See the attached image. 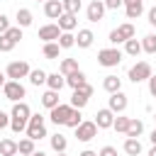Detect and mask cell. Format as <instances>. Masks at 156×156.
Returning <instances> with one entry per match:
<instances>
[{
  "label": "cell",
  "instance_id": "cell-52",
  "mask_svg": "<svg viewBox=\"0 0 156 156\" xmlns=\"http://www.w3.org/2000/svg\"><path fill=\"white\" fill-rule=\"evenodd\" d=\"M56 156H68V154H66V151H63V154H56Z\"/></svg>",
  "mask_w": 156,
  "mask_h": 156
},
{
  "label": "cell",
  "instance_id": "cell-50",
  "mask_svg": "<svg viewBox=\"0 0 156 156\" xmlns=\"http://www.w3.org/2000/svg\"><path fill=\"white\" fill-rule=\"evenodd\" d=\"M149 156H156V146H151V149H149Z\"/></svg>",
  "mask_w": 156,
  "mask_h": 156
},
{
  "label": "cell",
  "instance_id": "cell-25",
  "mask_svg": "<svg viewBox=\"0 0 156 156\" xmlns=\"http://www.w3.org/2000/svg\"><path fill=\"white\" fill-rule=\"evenodd\" d=\"M37 149H34V141L29 139V136H24V139H20L17 141V154L20 156H32Z\"/></svg>",
  "mask_w": 156,
  "mask_h": 156
},
{
  "label": "cell",
  "instance_id": "cell-42",
  "mask_svg": "<svg viewBox=\"0 0 156 156\" xmlns=\"http://www.w3.org/2000/svg\"><path fill=\"white\" fill-rule=\"evenodd\" d=\"M76 90H80V93H83V95H88V98H93V85H90V83H88V80H85V83H83V85H80V88H76Z\"/></svg>",
  "mask_w": 156,
  "mask_h": 156
},
{
  "label": "cell",
  "instance_id": "cell-2",
  "mask_svg": "<svg viewBox=\"0 0 156 156\" xmlns=\"http://www.w3.org/2000/svg\"><path fill=\"white\" fill-rule=\"evenodd\" d=\"M27 136L32 139V141H39V139H44L46 136V124H44V115H32L29 117V122H27Z\"/></svg>",
  "mask_w": 156,
  "mask_h": 156
},
{
  "label": "cell",
  "instance_id": "cell-36",
  "mask_svg": "<svg viewBox=\"0 0 156 156\" xmlns=\"http://www.w3.org/2000/svg\"><path fill=\"white\" fill-rule=\"evenodd\" d=\"M141 51L156 54V34H146V37L141 39Z\"/></svg>",
  "mask_w": 156,
  "mask_h": 156
},
{
  "label": "cell",
  "instance_id": "cell-10",
  "mask_svg": "<svg viewBox=\"0 0 156 156\" xmlns=\"http://www.w3.org/2000/svg\"><path fill=\"white\" fill-rule=\"evenodd\" d=\"M71 105H63V102H58L54 110H49V119L58 127V124H66V119H68V115H71Z\"/></svg>",
  "mask_w": 156,
  "mask_h": 156
},
{
  "label": "cell",
  "instance_id": "cell-14",
  "mask_svg": "<svg viewBox=\"0 0 156 156\" xmlns=\"http://www.w3.org/2000/svg\"><path fill=\"white\" fill-rule=\"evenodd\" d=\"M61 37V29H58V24H44V27H39V39L46 44V41H56Z\"/></svg>",
  "mask_w": 156,
  "mask_h": 156
},
{
  "label": "cell",
  "instance_id": "cell-20",
  "mask_svg": "<svg viewBox=\"0 0 156 156\" xmlns=\"http://www.w3.org/2000/svg\"><path fill=\"white\" fill-rule=\"evenodd\" d=\"M15 20H17V27H22V29H24V27H29V24H32V20H34V17H32V10L20 7V10L15 12Z\"/></svg>",
  "mask_w": 156,
  "mask_h": 156
},
{
  "label": "cell",
  "instance_id": "cell-31",
  "mask_svg": "<svg viewBox=\"0 0 156 156\" xmlns=\"http://www.w3.org/2000/svg\"><path fill=\"white\" fill-rule=\"evenodd\" d=\"M41 105H44L46 110H54V107L58 105V93H56V90H46V93L41 95Z\"/></svg>",
  "mask_w": 156,
  "mask_h": 156
},
{
  "label": "cell",
  "instance_id": "cell-35",
  "mask_svg": "<svg viewBox=\"0 0 156 156\" xmlns=\"http://www.w3.org/2000/svg\"><path fill=\"white\" fill-rule=\"evenodd\" d=\"M127 127H129V117H124V115H115L112 129H115V132H119V134H124V132H127Z\"/></svg>",
  "mask_w": 156,
  "mask_h": 156
},
{
  "label": "cell",
  "instance_id": "cell-44",
  "mask_svg": "<svg viewBox=\"0 0 156 156\" xmlns=\"http://www.w3.org/2000/svg\"><path fill=\"white\" fill-rule=\"evenodd\" d=\"M5 127H10V115L0 110V129H5Z\"/></svg>",
  "mask_w": 156,
  "mask_h": 156
},
{
  "label": "cell",
  "instance_id": "cell-32",
  "mask_svg": "<svg viewBox=\"0 0 156 156\" xmlns=\"http://www.w3.org/2000/svg\"><path fill=\"white\" fill-rule=\"evenodd\" d=\"M56 44L61 49H71V46H76V34L73 32H61V37L56 39Z\"/></svg>",
  "mask_w": 156,
  "mask_h": 156
},
{
  "label": "cell",
  "instance_id": "cell-8",
  "mask_svg": "<svg viewBox=\"0 0 156 156\" xmlns=\"http://www.w3.org/2000/svg\"><path fill=\"white\" fill-rule=\"evenodd\" d=\"M98 136V127L93 119H83L78 127H76V139L78 141H93Z\"/></svg>",
  "mask_w": 156,
  "mask_h": 156
},
{
  "label": "cell",
  "instance_id": "cell-23",
  "mask_svg": "<svg viewBox=\"0 0 156 156\" xmlns=\"http://www.w3.org/2000/svg\"><path fill=\"white\" fill-rule=\"evenodd\" d=\"M122 149H124V154L127 156H139L141 154V141L139 139H124V144H122Z\"/></svg>",
  "mask_w": 156,
  "mask_h": 156
},
{
  "label": "cell",
  "instance_id": "cell-27",
  "mask_svg": "<svg viewBox=\"0 0 156 156\" xmlns=\"http://www.w3.org/2000/svg\"><path fill=\"white\" fill-rule=\"evenodd\" d=\"M0 156H17V141L15 139H2L0 141Z\"/></svg>",
  "mask_w": 156,
  "mask_h": 156
},
{
  "label": "cell",
  "instance_id": "cell-4",
  "mask_svg": "<svg viewBox=\"0 0 156 156\" xmlns=\"http://www.w3.org/2000/svg\"><path fill=\"white\" fill-rule=\"evenodd\" d=\"M134 34H136L134 24H132V22H124V24H119L117 29H112V32H110V44H112V46L124 44L127 39H134Z\"/></svg>",
  "mask_w": 156,
  "mask_h": 156
},
{
  "label": "cell",
  "instance_id": "cell-7",
  "mask_svg": "<svg viewBox=\"0 0 156 156\" xmlns=\"http://www.w3.org/2000/svg\"><path fill=\"white\" fill-rule=\"evenodd\" d=\"M2 93H5V98H7L10 102H22V98L27 95V90H24V85H22L20 80H7V83L2 85Z\"/></svg>",
  "mask_w": 156,
  "mask_h": 156
},
{
  "label": "cell",
  "instance_id": "cell-54",
  "mask_svg": "<svg viewBox=\"0 0 156 156\" xmlns=\"http://www.w3.org/2000/svg\"><path fill=\"white\" fill-rule=\"evenodd\" d=\"M37 2H39V0H37ZM44 2H46V0H44Z\"/></svg>",
  "mask_w": 156,
  "mask_h": 156
},
{
  "label": "cell",
  "instance_id": "cell-39",
  "mask_svg": "<svg viewBox=\"0 0 156 156\" xmlns=\"http://www.w3.org/2000/svg\"><path fill=\"white\" fill-rule=\"evenodd\" d=\"M15 46H17L15 41H10V39L5 37V34H0V51H2V54H7V51H12Z\"/></svg>",
  "mask_w": 156,
  "mask_h": 156
},
{
  "label": "cell",
  "instance_id": "cell-43",
  "mask_svg": "<svg viewBox=\"0 0 156 156\" xmlns=\"http://www.w3.org/2000/svg\"><path fill=\"white\" fill-rule=\"evenodd\" d=\"M7 29H10V20H7L5 15H0V34H5Z\"/></svg>",
  "mask_w": 156,
  "mask_h": 156
},
{
  "label": "cell",
  "instance_id": "cell-1",
  "mask_svg": "<svg viewBox=\"0 0 156 156\" xmlns=\"http://www.w3.org/2000/svg\"><path fill=\"white\" fill-rule=\"evenodd\" d=\"M29 117H32L29 105H27L24 100H22V102H15V105H12V112H10V129H12L15 134L24 132V129H27Z\"/></svg>",
  "mask_w": 156,
  "mask_h": 156
},
{
  "label": "cell",
  "instance_id": "cell-37",
  "mask_svg": "<svg viewBox=\"0 0 156 156\" xmlns=\"http://www.w3.org/2000/svg\"><path fill=\"white\" fill-rule=\"evenodd\" d=\"M80 122H83V115H80V110H71V115H68V119H66V124H63V127H71V129H76Z\"/></svg>",
  "mask_w": 156,
  "mask_h": 156
},
{
  "label": "cell",
  "instance_id": "cell-15",
  "mask_svg": "<svg viewBox=\"0 0 156 156\" xmlns=\"http://www.w3.org/2000/svg\"><path fill=\"white\" fill-rule=\"evenodd\" d=\"M44 15H46L49 20H58V17L63 15L61 0H46V2H44Z\"/></svg>",
  "mask_w": 156,
  "mask_h": 156
},
{
  "label": "cell",
  "instance_id": "cell-53",
  "mask_svg": "<svg viewBox=\"0 0 156 156\" xmlns=\"http://www.w3.org/2000/svg\"><path fill=\"white\" fill-rule=\"evenodd\" d=\"M154 119H156V112H154Z\"/></svg>",
  "mask_w": 156,
  "mask_h": 156
},
{
  "label": "cell",
  "instance_id": "cell-5",
  "mask_svg": "<svg viewBox=\"0 0 156 156\" xmlns=\"http://www.w3.org/2000/svg\"><path fill=\"white\" fill-rule=\"evenodd\" d=\"M154 73H151V63L149 61H136L132 68H129V73H127V78L132 80V83H144V80H149Z\"/></svg>",
  "mask_w": 156,
  "mask_h": 156
},
{
  "label": "cell",
  "instance_id": "cell-6",
  "mask_svg": "<svg viewBox=\"0 0 156 156\" xmlns=\"http://www.w3.org/2000/svg\"><path fill=\"white\" fill-rule=\"evenodd\" d=\"M29 71H32V68H29L27 61H10L7 68H5V76H7L10 80H20V78H27Z\"/></svg>",
  "mask_w": 156,
  "mask_h": 156
},
{
  "label": "cell",
  "instance_id": "cell-48",
  "mask_svg": "<svg viewBox=\"0 0 156 156\" xmlns=\"http://www.w3.org/2000/svg\"><path fill=\"white\" fill-rule=\"evenodd\" d=\"M149 139H151V146H156V127H154V132L149 134Z\"/></svg>",
  "mask_w": 156,
  "mask_h": 156
},
{
  "label": "cell",
  "instance_id": "cell-18",
  "mask_svg": "<svg viewBox=\"0 0 156 156\" xmlns=\"http://www.w3.org/2000/svg\"><path fill=\"white\" fill-rule=\"evenodd\" d=\"M141 132H144V122H141V119H136V117H129V127H127L124 136H129V139H139V136H141Z\"/></svg>",
  "mask_w": 156,
  "mask_h": 156
},
{
  "label": "cell",
  "instance_id": "cell-29",
  "mask_svg": "<svg viewBox=\"0 0 156 156\" xmlns=\"http://www.w3.org/2000/svg\"><path fill=\"white\" fill-rule=\"evenodd\" d=\"M46 76H49L46 71H41V68H32L27 78H29L32 85H44V83H46Z\"/></svg>",
  "mask_w": 156,
  "mask_h": 156
},
{
  "label": "cell",
  "instance_id": "cell-49",
  "mask_svg": "<svg viewBox=\"0 0 156 156\" xmlns=\"http://www.w3.org/2000/svg\"><path fill=\"white\" fill-rule=\"evenodd\" d=\"M5 83H7V76H5V73H2V71H0V88H2V85H5Z\"/></svg>",
  "mask_w": 156,
  "mask_h": 156
},
{
  "label": "cell",
  "instance_id": "cell-9",
  "mask_svg": "<svg viewBox=\"0 0 156 156\" xmlns=\"http://www.w3.org/2000/svg\"><path fill=\"white\" fill-rule=\"evenodd\" d=\"M127 105H129V100H127V95H124L122 90L112 93V95H110V100H107V107H110L115 115H122V112L127 110Z\"/></svg>",
  "mask_w": 156,
  "mask_h": 156
},
{
  "label": "cell",
  "instance_id": "cell-12",
  "mask_svg": "<svg viewBox=\"0 0 156 156\" xmlns=\"http://www.w3.org/2000/svg\"><path fill=\"white\" fill-rule=\"evenodd\" d=\"M85 17H88V22H100V20L105 17V5H102V0H93V2L85 7Z\"/></svg>",
  "mask_w": 156,
  "mask_h": 156
},
{
  "label": "cell",
  "instance_id": "cell-38",
  "mask_svg": "<svg viewBox=\"0 0 156 156\" xmlns=\"http://www.w3.org/2000/svg\"><path fill=\"white\" fill-rule=\"evenodd\" d=\"M5 37H7L10 41H15V44H17V41L22 39V27H10V29L5 32Z\"/></svg>",
  "mask_w": 156,
  "mask_h": 156
},
{
  "label": "cell",
  "instance_id": "cell-41",
  "mask_svg": "<svg viewBox=\"0 0 156 156\" xmlns=\"http://www.w3.org/2000/svg\"><path fill=\"white\" fill-rule=\"evenodd\" d=\"M98 156H117V149H115V146H102V149L98 151Z\"/></svg>",
  "mask_w": 156,
  "mask_h": 156
},
{
  "label": "cell",
  "instance_id": "cell-45",
  "mask_svg": "<svg viewBox=\"0 0 156 156\" xmlns=\"http://www.w3.org/2000/svg\"><path fill=\"white\" fill-rule=\"evenodd\" d=\"M146 17H149V24H151V27H156V5L146 12Z\"/></svg>",
  "mask_w": 156,
  "mask_h": 156
},
{
  "label": "cell",
  "instance_id": "cell-11",
  "mask_svg": "<svg viewBox=\"0 0 156 156\" xmlns=\"http://www.w3.org/2000/svg\"><path fill=\"white\" fill-rule=\"evenodd\" d=\"M95 127L98 129H110L112 127V122H115V112L110 110V107H102V110H98L95 112Z\"/></svg>",
  "mask_w": 156,
  "mask_h": 156
},
{
  "label": "cell",
  "instance_id": "cell-19",
  "mask_svg": "<svg viewBox=\"0 0 156 156\" xmlns=\"http://www.w3.org/2000/svg\"><path fill=\"white\" fill-rule=\"evenodd\" d=\"M49 141H51V149H54L56 154H63V151H66V146H68V139H66L61 132L51 134V136H49Z\"/></svg>",
  "mask_w": 156,
  "mask_h": 156
},
{
  "label": "cell",
  "instance_id": "cell-26",
  "mask_svg": "<svg viewBox=\"0 0 156 156\" xmlns=\"http://www.w3.org/2000/svg\"><path fill=\"white\" fill-rule=\"evenodd\" d=\"M88 100H90L88 95H83L80 90H73V95H71V102H68V105H71L73 110H83V107L88 105Z\"/></svg>",
  "mask_w": 156,
  "mask_h": 156
},
{
  "label": "cell",
  "instance_id": "cell-22",
  "mask_svg": "<svg viewBox=\"0 0 156 156\" xmlns=\"http://www.w3.org/2000/svg\"><path fill=\"white\" fill-rule=\"evenodd\" d=\"M102 88L112 95V93H117V90H122V78H117V76H105V80H102Z\"/></svg>",
  "mask_w": 156,
  "mask_h": 156
},
{
  "label": "cell",
  "instance_id": "cell-46",
  "mask_svg": "<svg viewBox=\"0 0 156 156\" xmlns=\"http://www.w3.org/2000/svg\"><path fill=\"white\" fill-rule=\"evenodd\" d=\"M149 93H151V98H156V76L149 78Z\"/></svg>",
  "mask_w": 156,
  "mask_h": 156
},
{
  "label": "cell",
  "instance_id": "cell-16",
  "mask_svg": "<svg viewBox=\"0 0 156 156\" xmlns=\"http://www.w3.org/2000/svg\"><path fill=\"white\" fill-rule=\"evenodd\" d=\"M58 29L61 32H73L76 27H78V15H68V12H63L61 17H58Z\"/></svg>",
  "mask_w": 156,
  "mask_h": 156
},
{
  "label": "cell",
  "instance_id": "cell-17",
  "mask_svg": "<svg viewBox=\"0 0 156 156\" xmlns=\"http://www.w3.org/2000/svg\"><path fill=\"white\" fill-rule=\"evenodd\" d=\"M93 41H95L93 29H78V34H76V46L78 49H88V46H93Z\"/></svg>",
  "mask_w": 156,
  "mask_h": 156
},
{
  "label": "cell",
  "instance_id": "cell-34",
  "mask_svg": "<svg viewBox=\"0 0 156 156\" xmlns=\"http://www.w3.org/2000/svg\"><path fill=\"white\" fill-rule=\"evenodd\" d=\"M61 5H63V12H68V15H78L80 7H83V0H61Z\"/></svg>",
  "mask_w": 156,
  "mask_h": 156
},
{
  "label": "cell",
  "instance_id": "cell-33",
  "mask_svg": "<svg viewBox=\"0 0 156 156\" xmlns=\"http://www.w3.org/2000/svg\"><path fill=\"white\" fill-rule=\"evenodd\" d=\"M58 51H61V46H58L56 41H46V44L41 46V54H44L46 58H58Z\"/></svg>",
  "mask_w": 156,
  "mask_h": 156
},
{
  "label": "cell",
  "instance_id": "cell-55",
  "mask_svg": "<svg viewBox=\"0 0 156 156\" xmlns=\"http://www.w3.org/2000/svg\"><path fill=\"white\" fill-rule=\"evenodd\" d=\"M17 156H20V154H17Z\"/></svg>",
  "mask_w": 156,
  "mask_h": 156
},
{
  "label": "cell",
  "instance_id": "cell-13",
  "mask_svg": "<svg viewBox=\"0 0 156 156\" xmlns=\"http://www.w3.org/2000/svg\"><path fill=\"white\" fill-rule=\"evenodd\" d=\"M122 5L127 12V20H139L144 12V0H122Z\"/></svg>",
  "mask_w": 156,
  "mask_h": 156
},
{
  "label": "cell",
  "instance_id": "cell-40",
  "mask_svg": "<svg viewBox=\"0 0 156 156\" xmlns=\"http://www.w3.org/2000/svg\"><path fill=\"white\" fill-rule=\"evenodd\" d=\"M102 5H105V10H117V7H122V0H102Z\"/></svg>",
  "mask_w": 156,
  "mask_h": 156
},
{
  "label": "cell",
  "instance_id": "cell-28",
  "mask_svg": "<svg viewBox=\"0 0 156 156\" xmlns=\"http://www.w3.org/2000/svg\"><path fill=\"white\" fill-rule=\"evenodd\" d=\"M124 54L136 58V56L141 54V41H139V39H127V41H124Z\"/></svg>",
  "mask_w": 156,
  "mask_h": 156
},
{
  "label": "cell",
  "instance_id": "cell-24",
  "mask_svg": "<svg viewBox=\"0 0 156 156\" xmlns=\"http://www.w3.org/2000/svg\"><path fill=\"white\" fill-rule=\"evenodd\" d=\"M46 85H49V90H56V93H58V90L66 85V78H63L61 73H49V76H46Z\"/></svg>",
  "mask_w": 156,
  "mask_h": 156
},
{
  "label": "cell",
  "instance_id": "cell-30",
  "mask_svg": "<svg viewBox=\"0 0 156 156\" xmlns=\"http://www.w3.org/2000/svg\"><path fill=\"white\" fill-rule=\"evenodd\" d=\"M83 83H85V73H83V71H76V73L66 76V85H68V88H73V90H76V88H80Z\"/></svg>",
  "mask_w": 156,
  "mask_h": 156
},
{
  "label": "cell",
  "instance_id": "cell-3",
  "mask_svg": "<svg viewBox=\"0 0 156 156\" xmlns=\"http://www.w3.org/2000/svg\"><path fill=\"white\" fill-rule=\"evenodd\" d=\"M119 61H122V51L117 46H107V49L98 51V63L105 68H115V66H119Z\"/></svg>",
  "mask_w": 156,
  "mask_h": 156
},
{
  "label": "cell",
  "instance_id": "cell-51",
  "mask_svg": "<svg viewBox=\"0 0 156 156\" xmlns=\"http://www.w3.org/2000/svg\"><path fill=\"white\" fill-rule=\"evenodd\" d=\"M32 156H46V154H44V151H34Z\"/></svg>",
  "mask_w": 156,
  "mask_h": 156
},
{
  "label": "cell",
  "instance_id": "cell-47",
  "mask_svg": "<svg viewBox=\"0 0 156 156\" xmlns=\"http://www.w3.org/2000/svg\"><path fill=\"white\" fill-rule=\"evenodd\" d=\"M78 156H98V151H93V149H85V151H80Z\"/></svg>",
  "mask_w": 156,
  "mask_h": 156
},
{
  "label": "cell",
  "instance_id": "cell-21",
  "mask_svg": "<svg viewBox=\"0 0 156 156\" xmlns=\"http://www.w3.org/2000/svg\"><path fill=\"white\" fill-rule=\"evenodd\" d=\"M76 71H80L76 58H63V61L58 63V73H61L63 78H66V76H71V73H76Z\"/></svg>",
  "mask_w": 156,
  "mask_h": 156
}]
</instances>
